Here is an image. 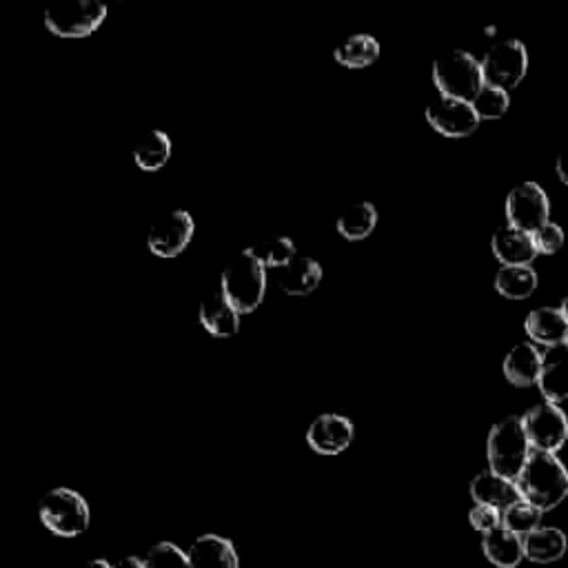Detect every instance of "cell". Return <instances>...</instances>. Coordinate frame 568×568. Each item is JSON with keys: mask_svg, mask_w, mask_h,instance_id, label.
Instances as JSON below:
<instances>
[{"mask_svg": "<svg viewBox=\"0 0 568 568\" xmlns=\"http://www.w3.org/2000/svg\"><path fill=\"white\" fill-rule=\"evenodd\" d=\"M557 176H559V180L568 187V152H564V154H559V158H557Z\"/></svg>", "mask_w": 568, "mask_h": 568, "instance_id": "33", "label": "cell"}, {"mask_svg": "<svg viewBox=\"0 0 568 568\" xmlns=\"http://www.w3.org/2000/svg\"><path fill=\"white\" fill-rule=\"evenodd\" d=\"M542 516L544 513L537 507H533L526 500H520L507 511H502V526L520 537H526L542 526Z\"/></svg>", "mask_w": 568, "mask_h": 568, "instance_id": "28", "label": "cell"}, {"mask_svg": "<svg viewBox=\"0 0 568 568\" xmlns=\"http://www.w3.org/2000/svg\"><path fill=\"white\" fill-rule=\"evenodd\" d=\"M376 227H378V209L367 200L348 204L340 213V218L335 223L338 234L351 242L367 240L376 232Z\"/></svg>", "mask_w": 568, "mask_h": 568, "instance_id": "22", "label": "cell"}, {"mask_svg": "<svg viewBox=\"0 0 568 568\" xmlns=\"http://www.w3.org/2000/svg\"><path fill=\"white\" fill-rule=\"evenodd\" d=\"M537 387L546 402L559 404L568 398V344L551 346L542 353V371Z\"/></svg>", "mask_w": 568, "mask_h": 568, "instance_id": "14", "label": "cell"}, {"mask_svg": "<svg viewBox=\"0 0 568 568\" xmlns=\"http://www.w3.org/2000/svg\"><path fill=\"white\" fill-rule=\"evenodd\" d=\"M355 436V426L346 415L322 413L316 417L307 431V445L320 455L344 453Z\"/></svg>", "mask_w": 568, "mask_h": 568, "instance_id": "12", "label": "cell"}, {"mask_svg": "<svg viewBox=\"0 0 568 568\" xmlns=\"http://www.w3.org/2000/svg\"><path fill=\"white\" fill-rule=\"evenodd\" d=\"M85 568H116V564L100 557V559H92L90 564H85Z\"/></svg>", "mask_w": 568, "mask_h": 568, "instance_id": "35", "label": "cell"}, {"mask_svg": "<svg viewBox=\"0 0 568 568\" xmlns=\"http://www.w3.org/2000/svg\"><path fill=\"white\" fill-rule=\"evenodd\" d=\"M221 289L229 303L242 313H253L267 294V269L245 249L221 275Z\"/></svg>", "mask_w": 568, "mask_h": 568, "instance_id": "4", "label": "cell"}, {"mask_svg": "<svg viewBox=\"0 0 568 568\" xmlns=\"http://www.w3.org/2000/svg\"><path fill=\"white\" fill-rule=\"evenodd\" d=\"M529 69V54L520 40L495 43L482 58V74L488 87L502 92L516 90Z\"/></svg>", "mask_w": 568, "mask_h": 568, "instance_id": "7", "label": "cell"}, {"mask_svg": "<svg viewBox=\"0 0 568 568\" xmlns=\"http://www.w3.org/2000/svg\"><path fill=\"white\" fill-rule=\"evenodd\" d=\"M533 242H535L537 253L553 256L564 247V229L555 223H546L542 229H537L533 234Z\"/></svg>", "mask_w": 568, "mask_h": 568, "instance_id": "31", "label": "cell"}, {"mask_svg": "<svg viewBox=\"0 0 568 568\" xmlns=\"http://www.w3.org/2000/svg\"><path fill=\"white\" fill-rule=\"evenodd\" d=\"M490 249L493 256L505 267H529L540 256L533 242V234L520 232L509 225L493 234Z\"/></svg>", "mask_w": 568, "mask_h": 568, "instance_id": "17", "label": "cell"}, {"mask_svg": "<svg viewBox=\"0 0 568 568\" xmlns=\"http://www.w3.org/2000/svg\"><path fill=\"white\" fill-rule=\"evenodd\" d=\"M264 269H284L296 258V245L287 236H271L247 249Z\"/></svg>", "mask_w": 568, "mask_h": 568, "instance_id": "27", "label": "cell"}, {"mask_svg": "<svg viewBox=\"0 0 568 568\" xmlns=\"http://www.w3.org/2000/svg\"><path fill=\"white\" fill-rule=\"evenodd\" d=\"M322 267L318 260L307 256H296L287 267L280 269L277 284L287 296H309L322 282Z\"/></svg>", "mask_w": 568, "mask_h": 568, "instance_id": "18", "label": "cell"}, {"mask_svg": "<svg viewBox=\"0 0 568 568\" xmlns=\"http://www.w3.org/2000/svg\"><path fill=\"white\" fill-rule=\"evenodd\" d=\"M522 422L533 451L557 453L568 440V417L559 404L542 402L533 406Z\"/></svg>", "mask_w": 568, "mask_h": 568, "instance_id": "8", "label": "cell"}, {"mask_svg": "<svg viewBox=\"0 0 568 568\" xmlns=\"http://www.w3.org/2000/svg\"><path fill=\"white\" fill-rule=\"evenodd\" d=\"M426 122L447 138H466L482 120L469 100L440 96L426 107Z\"/></svg>", "mask_w": 568, "mask_h": 568, "instance_id": "11", "label": "cell"}, {"mask_svg": "<svg viewBox=\"0 0 568 568\" xmlns=\"http://www.w3.org/2000/svg\"><path fill=\"white\" fill-rule=\"evenodd\" d=\"M495 289L507 300H526L537 289V273L531 267H502L495 275Z\"/></svg>", "mask_w": 568, "mask_h": 568, "instance_id": "26", "label": "cell"}, {"mask_svg": "<svg viewBox=\"0 0 568 568\" xmlns=\"http://www.w3.org/2000/svg\"><path fill=\"white\" fill-rule=\"evenodd\" d=\"M38 518L58 537H79L90 529L92 511L79 490L58 486L40 497Z\"/></svg>", "mask_w": 568, "mask_h": 568, "instance_id": "3", "label": "cell"}, {"mask_svg": "<svg viewBox=\"0 0 568 568\" xmlns=\"http://www.w3.org/2000/svg\"><path fill=\"white\" fill-rule=\"evenodd\" d=\"M116 568H145V559H140V557H135V555H129V557L120 559V561L116 564Z\"/></svg>", "mask_w": 568, "mask_h": 568, "instance_id": "34", "label": "cell"}, {"mask_svg": "<svg viewBox=\"0 0 568 568\" xmlns=\"http://www.w3.org/2000/svg\"><path fill=\"white\" fill-rule=\"evenodd\" d=\"M559 311H561V316H564V320L568 322V296L561 300V305H559Z\"/></svg>", "mask_w": 568, "mask_h": 568, "instance_id": "36", "label": "cell"}, {"mask_svg": "<svg viewBox=\"0 0 568 568\" xmlns=\"http://www.w3.org/2000/svg\"><path fill=\"white\" fill-rule=\"evenodd\" d=\"M193 229H196V225H193L191 213L185 209H176V211L165 213V216H161L152 225L147 245L154 256L176 258L189 247V242L193 238Z\"/></svg>", "mask_w": 568, "mask_h": 568, "instance_id": "10", "label": "cell"}, {"mask_svg": "<svg viewBox=\"0 0 568 568\" xmlns=\"http://www.w3.org/2000/svg\"><path fill=\"white\" fill-rule=\"evenodd\" d=\"M471 497L475 500V505L493 507L497 511H507L509 507L522 500L518 484L513 480L493 473L490 469L477 473L471 480Z\"/></svg>", "mask_w": 568, "mask_h": 568, "instance_id": "13", "label": "cell"}, {"mask_svg": "<svg viewBox=\"0 0 568 568\" xmlns=\"http://www.w3.org/2000/svg\"><path fill=\"white\" fill-rule=\"evenodd\" d=\"M482 551L486 559L497 568H516L526 557L524 540L505 526L495 529L482 537Z\"/></svg>", "mask_w": 568, "mask_h": 568, "instance_id": "20", "label": "cell"}, {"mask_svg": "<svg viewBox=\"0 0 568 568\" xmlns=\"http://www.w3.org/2000/svg\"><path fill=\"white\" fill-rule=\"evenodd\" d=\"M198 318L213 338H234L240 331V311L229 303L223 289H216L202 300Z\"/></svg>", "mask_w": 568, "mask_h": 568, "instance_id": "16", "label": "cell"}, {"mask_svg": "<svg viewBox=\"0 0 568 568\" xmlns=\"http://www.w3.org/2000/svg\"><path fill=\"white\" fill-rule=\"evenodd\" d=\"M531 453L533 447L526 438L522 417H505L490 429L486 440V458L493 473L516 482L524 471Z\"/></svg>", "mask_w": 568, "mask_h": 568, "instance_id": "2", "label": "cell"}, {"mask_svg": "<svg viewBox=\"0 0 568 568\" xmlns=\"http://www.w3.org/2000/svg\"><path fill=\"white\" fill-rule=\"evenodd\" d=\"M105 19L107 5L100 0H67L45 12V27L58 38L79 40L98 32Z\"/></svg>", "mask_w": 568, "mask_h": 568, "instance_id": "6", "label": "cell"}, {"mask_svg": "<svg viewBox=\"0 0 568 568\" xmlns=\"http://www.w3.org/2000/svg\"><path fill=\"white\" fill-rule=\"evenodd\" d=\"M145 568H191L187 551L174 542H158L145 555Z\"/></svg>", "mask_w": 568, "mask_h": 568, "instance_id": "30", "label": "cell"}, {"mask_svg": "<svg viewBox=\"0 0 568 568\" xmlns=\"http://www.w3.org/2000/svg\"><path fill=\"white\" fill-rule=\"evenodd\" d=\"M333 58L346 69H365L380 58V43L369 34H355L335 47Z\"/></svg>", "mask_w": 568, "mask_h": 568, "instance_id": "25", "label": "cell"}, {"mask_svg": "<svg viewBox=\"0 0 568 568\" xmlns=\"http://www.w3.org/2000/svg\"><path fill=\"white\" fill-rule=\"evenodd\" d=\"M566 344H568V335H566Z\"/></svg>", "mask_w": 568, "mask_h": 568, "instance_id": "37", "label": "cell"}, {"mask_svg": "<svg viewBox=\"0 0 568 568\" xmlns=\"http://www.w3.org/2000/svg\"><path fill=\"white\" fill-rule=\"evenodd\" d=\"M551 216V202L546 191L537 182H522L507 196V221L526 234L542 229Z\"/></svg>", "mask_w": 568, "mask_h": 568, "instance_id": "9", "label": "cell"}, {"mask_svg": "<svg viewBox=\"0 0 568 568\" xmlns=\"http://www.w3.org/2000/svg\"><path fill=\"white\" fill-rule=\"evenodd\" d=\"M171 158V138L161 131L152 129L142 135L133 147V161L142 171H158L163 169Z\"/></svg>", "mask_w": 568, "mask_h": 568, "instance_id": "23", "label": "cell"}, {"mask_svg": "<svg viewBox=\"0 0 568 568\" xmlns=\"http://www.w3.org/2000/svg\"><path fill=\"white\" fill-rule=\"evenodd\" d=\"M469 522L477 533L486 535L502 526V511H497L493 507H484V505H475L469 513Z\"/></svg>", "mask_w": 568, "mask_h": 568, "instance_id": "32", "label": "cell"}, {"mask_svg": "<svg viewBox=\"0 0 568 568\" xmlns=\"http://www.w3.org/2000/svg\"><path fill=\"white\" fill-rule=\"evenodd\" d=\"M524 329L535 344H544L546 348L564 344L568 335V322L555 307H540L531 311L524 322Z\"/></svg>", "mask_w": 568, "mask_h": 568, "instance_id": "21", "label": "cell"}, {"mask_svg": "<svg viewBox=\"0 0 568 568\" xmlns=\"http://www.w3.org/2000/svg\"><path fill=\"white\" fill-rule=\"evenodd\" d=\"M471 105H473L475 114L480 116V120H497L509 111L511 98H509V92L484 85L480 90V94L471 100Z\"/></svg>", "mask_w": 568, "mask_h": 568, "instance_id": "29", "label": "cell"}, {"mask_svg": "<svg viewBox=\"0 0 568 568\" xmlns=\"http://www.w3.org/2000/svg\"><path fill=\"white\" fill-rule=\"evenodd\" d=\"M516 484L522 500L531 502L542 513L559 507L568 497V471L555 453L533 451Z\"/></svg>", "mask_w": 568, "mask_h": 568, "instance_id": "1", "label": "cell"}, {"mask_svg": "<svg viewBox=\"0 0 568 568\" xmlns=\"http://www.w3.org/2000/svg\"><path fill=\"white\" fill-rule=\"evenodd\" d=\"M524 540V555L526 559L535 564H551L564 557L568 542L564 531L553 529V526H540L531 535L522 537Z\"/></svg>", "mask_w": 568, "mask_h": 568, "instance_id": "24", "label": "cell"}, {"mask_svg": "<svg viewBox=\"0 0 568 568\" xmlns=\"http://www.w3.org/2000/svg\"><path fill=\"white\" fill-rule=\"evenodd\" d=\"M434 83L440 96L473 100L486 85L482 74V62H477L469 51L453 49L434 62Z\"/></svg>", "mask_w": 568, "mask_h": 568, "instance_id": "5", "label": "cell"}, {"mask_svg": "<svg viewBox=\"0 0 568 568\" xmlns=\"http://www.w3.org/2000/svg\"><path fill=\"white\" fill-rule=\"evenodd\" d=\"M191 568H240V557L229 537L206 533L187 548Z\"/></svg>", "mask_w": 568, "mask_h": 568, "instance_id": "15", "label": "cell"}, {"mask_svg": "<svg viewBox=\"0 0 568 568\" xmlns=\"http://www.w3.org/2000/svg\"><path fill=\"white\" fill-rule=\"evenodd\" d=\"M505 378L516 387H533L540 380L542 371V353L531 342L516 344L505 358L502 365Z\"/></svg>", "mask_w": 568, "mask_h": 568, "instance_id": "19", "label": "cell"}]
</instances>
